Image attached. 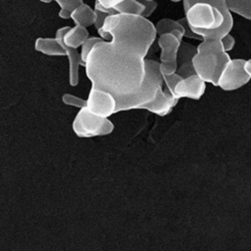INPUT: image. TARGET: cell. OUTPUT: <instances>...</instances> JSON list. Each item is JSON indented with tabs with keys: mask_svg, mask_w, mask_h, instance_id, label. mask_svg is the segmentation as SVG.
I'll return each instance as SVG.
<instances>
[{
	"mask_svg": "<svg viewBox=\"0 0 251 251\" xmlns=\"http://www.w3.org/2000/svg\"><path fill=\"white\" fill-rule=\"evenodd\" d=\"M244 59H230L225 67L220 78L218 86L223 91H235L245 86L250 80V76L245 71Z\"/></svg>",
	"mask_w": 251,
	"mask_h": 251,
	"instance_id": "cell-7",
	"label": "cell"
},
{
	"mask_svg": "<svg viewBox=\"0 0 251 251\" xmlns=\"http://www.w3.org/2000/svg\"><path fill=\"white\" fill-rule=\"evenodd\" d=\"M73 129L79 138H94L111 134L114 131V125L108 118L100 117L88 108H83L76 115Z\"/></svg>",
	"mask_w": 251,
	"mask_h": 251,
	"instance_id": "cell-6",
	"label": "cell"
},
{
	"mask_svg": "<svg viewBox=\"0 0 251 251\" xmlns=\"http://www.w3.org/2000/svg\"><path fill=\"white\" fill-rule=\"evenodd\" d=\"M148 1H153V0H148Z\"/></svg>",
	"mask_w": 251,
	"mask_h": 251,
	"instance_id": "cell-32",
	"label": "cell"
},
{
	"mask_svg": "<svg viewBox=\"0 0 251 251\" xmlns=\"http://www.w3.org/2000/svg\"><path fill=\"white\" fill-rule=\"evenodd\" d=\"M34 48L37 51L50 56L67 55L65 49L61 47L56 38H37Z\"/></svg>",
	"mask_w": 251,
	"mask_h": 251,
	"instance_id": "cell-14",
	"label": "cell"
},
{
	"mask_svg": "<svg viewBox=\"0 0 251 251\" xmlns=\"http://www.w3.org/2000/svg\"><path fill=\"white\" fill-rule=\"evenodd\" d=\"M96 10V22H95V27L97 30H100L103 27V25H104V22H106L107 17L109 16L108 13H104L102 11H100V10Z\"/></svg>",
	"mask_w": 251,
	"mask_h": 251,
	"instance_id": "cell-27",
	"label": "cell"
},
{
	"mask_svg": "<svg viewBox=\"0 0 251 251\" xmlns=\"http://www.w3.org/2000/svg\"><path fill=\"white\" fill-rule=\"evenodd\" d=\"M140 1L145 6V10L142 14V16L145 17V18H148L156 10V8L158 6V4H157L155 0H153V1H148V0H140Z\"/></svg>",
	"mask_w": 251,
	"mask_h": 251,
	"instance_id": "cell-25",
	"label": "cell"
},
{
	"mask_svg": "<svg viewBox=\"0 0 251 251\" xmlns=\"http://www.w3.org/2000/svg\"><path fill=\"white\" fill-rule=\"evenodd\" d=\"M89 35L90 34L87 30V27L81 25H75L68 31V33L64 37V40L68 47L77 49L78 47H81L88 38H90Z\"/></svg>",
	"mask_w": 251,
	"mask_h": 251,
	"instance_id": "cell-16",
	"label": "cell"
},
{
	"mask_svg": "<svg viewBox=\"0 0 251 251\" xmlns=\"http://www.w3.org/2000/svg\"><path fill=\"white\" fill-rule=\"evenodd\" d=\"M197 53V48L194 46L181 43L178 54H177V74L181 75L183 78L191 76L196 75L194 65H193V58Z\"/></svg>",
	"mask_w": 251,
	"mask_h": 251,
	"instance_id": "cell-12",
	"label": "cell"
},
{
	"mask_svg": "<svg viewBox=\"0 0 251 251\" xmlns=\"http://www.w3.org/2000/svg\"><path fill=\"white\" fill-rule=\"evenodd\" d=\"M103 40L104 39L100 38V37H90V38H88L85 41V43H83V45L81 46V53H80V55H81L82 60L86 62L90 52L95 48V46L100 44V43H101V41H103Z\"/></svg>",
	"mask_w": 251,
	"mask_h": 251,
	"instance_id": "cell-21",
	"label": "cell"
},
{
	"mask_svg": "<svg viewBox=\"0 0 251 251\" xmlns=\"http://www.w3.org/2000/svg\"><path fill=\"white\" fill-rule=\"evenodd\" d=\"M146 75L141 90L133 98L127 100L117 107L116 113L142 109L144 104L156 99L160 91L163 90L164 78L160 72V64L156 60L146 59Z\"/></svg>",
	"mask_w": 251,
	"mask_h": 251,
	"instance_id": "cell-5",
	"label": "cell"
},
{
	"mask_svg": "<svg viewBox=\"0 0 251 251\" xmlns=\"http://www.w3.org/2000/svg\"><path fill=\"white\" fill-rule=\"evenodd\" d=\"M44 3H50L51 1H55L60 6V11L58 16L62 19L71 18L74 10L83 3L82 0H40Z\"/></svg>",
	"mask_w": 251,
	"mask_h": 251,
	"instance_id": "cell-19",
	"label": "cell"
},
{
	"mask_svg": "<svg viewBox=\"0 0 251 251\" xmlns=\"http://www.w3.org/2000/svg\"><path fill=\"white\" fill-rule=\"evenodd\" d=\"M244 68H245V71H246V73L248 74V75H249V76H250V78H251V59H249V60H246Z\"/></svg>",
	"mask_w": 251,
	"mask_h": 251,
	"instance_id": "cell-30",
	"label": "cell"
},
{
	"mask_svg": "<svg viewBox=\"0 0 251 251\" xmlns=\"http://www.w3.org/2000/svg\"><path fill=\"white\" fill-rule=\"evenodd\" d=\"M178 101L179 100L176 99L168 89L162 90L154 100L144 104L142 109L147 110L160 117H165L171 113Z\"/></svg>",
	"mask_w": 251,
	"mask_h": 251,
	"instance_id": "cell-13",
	"label": "cell"
},
{
	"mask_svg": "<svg viewBox=\"0 0 251 251\" xmlns=\"http://www.w3.org/2000/svg\"><path fill=\"white\" fill-rule=\"evenodd\" d=\"M230 12L251 20V0H225Z\"/></svg>",
	"mask_w": 251,
	"mask_h": 251,
	"instance_id": "cell-18",
	"label": "cell"
},
{
	"mask_svg": "<svg viewBox=\"0 0 251 251\" xmlns=\"http://www.w3.org/2000/svg\"><path fill=\"white\" fill-rule=\"evenodd\" d=\"M220 41H221V45H222V47H223V49H224V50L226 52L232 50V49L235 46V39H234V37L232 35H230L229 33L226 34L224 37H222L220 39Z\"/></svg>",
	"mask_w": 251,
	"mask_h": 251,
	"instance_id": "cell-26",
	"label": "cell"
},
{
	"mask_svg": "<svg viewBox=\"0 0 251 251\" xmlns=\"http://www.w3.org/2000/svg\"><path fill=\"white\" fill-rule=\"evenodd\" d=\"M87 108L95 115L109 118L116 114L117 100L110 93L92 88L88 98Z\"/></svg>",
	"mask_w": 251,
	"mask_h": 251,
	"instance_id": "cell-9",
	"label": "cell"
},
{
	"mask_svg": "<svg viewBox=\"0 0 251 251\" xmlns=\"http://www.w3.org/2000/svg\"><path fill=\"white\" fill-rule=\"evenodd\" d=\"M96 1L100 2L102 6L107 8H115L118 4L123 2L124 0H96Z\"/></svg>",
	"mask_w": 251,
	"mask_h": 251,
	"instance_id": "cell-28",
	"label": "cell"
},
{
	"mask_svg": "<svg viewBox=\"0 0 251 251\" xmlns=\"http://www.w3.org/2000/svg\"><path fill=\"white\" fill-rule=\"evenodd\" d=\"M71 28H72L71 26H65L62 28H59L56 31L55 38L58 40V43L61 45L62 48L65 49L67 54L69 55V58H70V83L72 87H75L78 83V67L79 66L86 67V62L82 60L81 55L77 52L76 49L70 48L65 43L64 37Z\"/></svg>",
	"mask_w": 251,
	"mask_h": 251,
	"instance_id": "cell-11",
	"label": "cell"
},
{
	"mask_svg": "<svg viewBox=\"0 0 251 251\" xmlns=\"http://www.w3.org/2000/svg\"><path fill=\"white\" fill-rule=\"evenodd\" d=\"M115 9L118 11V13L142 16L145 6L140 0H124L123 2L115 7Z\"/></svg>",
	"mask_w": 251,
	"mask_h": 251,
	"instance_id": "cell-20",
	"label": "cell"
},
{
	"mask_svg": "<svg viewBox=\"0 0 251 251\" xmlns=\"http://www.w3.org/2000/svg\"><path fill=\"white\" fill-rule=\"evenodd\" d=\"M95 9L97 10H100V11H102L104 13H108L109 15H115V14H118V11L115 9V8H107L102 6L100 2L96 1V4H95Z\"/></svg>",
	"mask_w": 251,
	"mask_h": 251,
	"instance_id": "cell-29",
	"label": "cell"
},
{
	"mask_svg": "<svg viewBox=\"0 0 251 251\" xmlns=\"http://www.w3.org/2000/svg\"><path fill=\"white\" fill-rule=\"evenodd\" d=\"M186 18L204 39H221L233 27V17L225 0H184Z\"/></svg>",
	"mask_w": 251,
	"mask_h": 251,
	"instance_id": "cell-2",
	"label": "cell"
},
{
	"mask_svg": "<svg viewBox=\"0 0 251 251\" xmlns=\"http://www.w3.org/2000/svg\"><path fill=\"white\" fill-rule=\"evenodd\" d=\"M173 2H179V1H184V0H171Z\"/></svg>",
	"mask_w": 251,
	"mask_h": 251,
	"instance_id": "cell-31",
	"label": "cell"
},
{
	"mask_svg": "<svg viewBox=\"0 0 251 251\" xmlns=\"http://www.w3.org/2000/svg\"><path fill=\"white\" fill-rule=\"evenodd\" d=\"M146 58L132 49L103 40L95 46L86 61L92 88L110 93L117 107L139 93L146 75Z\"/></svg>",
	"mask_w": 251,
	"mask_h": 251,
	"instance_id": "cell-1",
	"label": "cell"
},
{
	"mask_svg": "<svg viewBox=\"0 0 251 251\" xmlns=\"http://www.w3.org/2000/svg\"><path fill=\"white\" fill-rule=\"evenodd\" d=\"M71 18L76 25L89 27L95 25L96 10L92 9L88 4L82 3L74 10Z\"/></svg>",
	"mask_w": 251,
	"mask_h": 251,
	"instance_id": "cell-15",
	"label": "cell"
},
{
	"mask_svg": "<svg viewBox=\"0 0 251 251\" xmlns=\"http://www.w3.org/2000/svg\"><path fill=\"white\" fill-rule=\"evenodd\" d=\"M162 75L164 78V82L167 86V89H168L171 92V94L173 95L176 86L183 79V77L181 75H179L177 73H174L171 75Z\"/></svg>",
	"mask_w": 251,
	"mask_h": 251,
	"instance_id": "cell-23",
	"label": "cell"
},
{
	"mask_svg": "<svg viewBox=\"0 0 251 251\" xmlns=\"http://www.w3.org/2000/svg\"><path fill=\"white\" fill-rule=\"evenodd\" d=\"M62 101L68 104V106H73L79 109L87 108L88 106V100H82L70 94H65L62 96Z\"/></svg>",
	"mask_w": 251,
	"mask_h": 251,
	"instance_id": "cell-22",
	"label": "cell"
},
{
	"mask_svg": "<svg viewBox=\"0 0 251 251\" xmlns=\"http://www.w3.org/2000/svg\"><path fill=\"white\" fill-rule=\"evenodd\" d=\"M158 45L161 49L160 72L162 75H171L177 72V54L181 41L173 34L160 35Z\"/></svg>",
	"mask_w": 251,
	"mask_h": 251,
	"instance_id": "cell-8",
	"label": "cell"
},
{
	"mask_svg": "<svg viewBox=\"0 0 251 251\" xmlns=\"http://www.w3.org/2000/svg\"><path fill=\"white\" fill-rule=\"evenodd\" d=\"M206 91V81L199 75H194L183 78L175 88L173 96L180 100L182 98L200 100Z\"/></svg>",
	"mask_w": 251,
	"mask_h": 251,
	"instance_id": "cell-10",
	"label": "cell"
},
{
	"mask_svg": "<svg viewBox=\"0 0 251 251\" xmlns=\"http://www.w3.org/2000/svg\"><path fill=\"white\" fill-rule=\"evenodd\" d=\"M157 34L163 35L166 33H173L180 41L182 43V39L184 37V27L175 20L169 19V18H164L161 19L160 22L155 25Z\"/></svg>",
	"mask_w": 251,
	"mask_h": 251,
	"instance_id": "cell-17",
	"label": "cell"
},
{
	"mask_svg": "<svg viewBox=\"0 0 251 251\" xmlns=\"http://www.w3.org/2000/svg\"><path fill=\"white\" fill-rule=\"evenodd\" d=\"M178 23L184 27V30H185V32H184V37H187V38H193V39H196V40H204V38L201 36V35H199V34H197L192 28H191V26H190V25H189V23H188V20H187V18L186 17H184V18H181V19H179L178 20Z\"/></svg>",
	"mask_w": 251,
	"mask_h": 251,
	"instance_id": "cell-24",
	"label": "cell"
},
{
	"mask_svg": "<svg viewBox=\"0 0 251 251\" xmlns=\"http://www.w3.org/2000/svg\"><path fill=\"white\" fill-rule=\"evenodd\" d=\"M102 29L111 34L112 40L124 45L146 57L157 36L155 25L140 15H109Z\"/></svg>",
	"mask_w": 251,
	"mask_h": 251,
	"instance_id": "cell-3",
	"label": "cell"
},
{
	"mask_svg": "<svg viewBox=\"0 0 251 251\" xmlns=\"http://www.w3.org/2000/svg\"><path fill=\"white\" fill-rule=\"evenodd\" d=\"M230 59L220 39H204L197 47L193 65L197 75L206 82L218 86L219 78Z\"/></svg>",
	"mask_w": 251,
	"mask_h": 251,
	"instance_id": "cell-4",
	"label": "cell"
}]
</instances>
